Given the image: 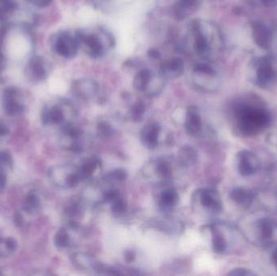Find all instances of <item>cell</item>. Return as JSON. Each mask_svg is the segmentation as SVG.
I'll list each match as a JSON object with an SVG mask.
<instances>
[{
  "label": "cell",
  "mask_w": 277,
  "mask_h": 276,
  "mask_svg": "<svg viewBox=\"0 0 277 276\" xmlns=\"http://www.w3.org/2000/svg\"><path fill=\"white\" fill-rule=\"evenodd\" d=\"M194 47L202 59L210 61L224 47V39L220 29L209 21H196L193 23Z\"/></svg>",
  "instance_id": "obj_1"
},
{
  "label": "cell",
  "mask_w": 277,
  "mask_h": 276,
  "mask_svg": "<svg viewBox=\"0 0 277 276\" xmlns=\"http://www.w3.org/2000/svg\"><path fill=\"white\" fill-rule=\"evenodd\" d=\"M235 115L239 120V128L242 134L251 136L260 131L270 122L268 112L263 108L241 104L235 109Z\"/></svg>",
  "instance_id": "obj_2"
},
{
  "label": "cell",
  "mask_w": 277,
  "mask_h": 276,
  "mask_svg": "<svg viewBox=\"0 0 277 276\" xmlns=\"http://www.w3.org/2000/svg\"><path fill=\"white\" fill-rule=\"evenodd\" d=\"M248 78L254 84L269 88L277 82V67L269 56H258L251 59L247 69Z\"/></svg>",
  "instance_id": "obj_3"
},
{
  "label": "cell",
  "mask_w": 277,
  "mask_h": 276,
  "mask_svg": "<svg viewBox=\"0 0 277 276\" xmlns=\"http://www.w3.org/2000/svg\"><path fill=\"white\" fill-rule=\"evenodd\" d=\"M193 80L195 85L204 91H214L220 86L218 71L208 62L200 63L194 67Z\"/></svg>",
  "instance_id": "obj_4"
},
{
  "label": "cell",
  "mask_w": 277,
  "mask_h": 276,
  "mask_svg": "<svg viewBox=\"0 0 277 276\" xmlns=\"http://www.w3.org/2000/svg\"><path fill=\"white\" fill-rule=\"evenodd\" d=\"M51 181L62 188H73L83 181L79 168L70 165H63L51 168L49 171Z\"/></svg>",
  "instance_id": "obj_5"
},
{
  "label": "cell",
  "mask_w": 277,
  "mask_h": 276,
  "mask_svg": "<svg viewBox=\"0 0 277 276\" xmlns=\"http://www.w3.org/2000/svg\"><path fill=\"white\" fill-rule=\"evenodd\" d=\"M145 174L150 180L157 183H166L173 176L171 165L165 159H157L145 167Z\"/></svg>",
  "instance_id": "obj_6"
},
{
  "label": "cell",
  "mask_w": 277,
  "mask_h": 276,
  "mask_svg": "<svg viewBox=\"0 0 277 276\" xmlns=\"http://www.w3.org/2000/svg\"><path fill=\"white\" fill-rule=\"evenodd\" d=\"M76 40L79 45H83L85 53L90 57L98 59L104 55L105 44L100 36L80 31L76 34Z\"/></svg>",
  "instance_id": "obj_7"
},
{
  "label": "cell",
  "mask_w": 277,
  "mask_h": 276,
  "mask_svg": "<svg viewBox=\"0 0 277 276\" xmlns=\"http://www.w3.org/2000/svg\"><path fill=\"white\" fill-rule=\"evenodd\" d=\"M251 33L253 40L261 49H269L272 45L274 30L266 23L254 21L251 24Z\"/></svg>",
  "instance_id": "obj_8"
},
{
  "label": "cell",
  "mask_w": 277,
  "mask_h": 276,
  "mask_svg": "<svg viewBox=\"0 0 277 276\" xmlns=\"http://www.w3.org/2000/svg\"><path fill=\"white\" fill-rule=\"evenodd\" d=\"M196 199H197V201L202 207L208 211L219 212L222 209V203L220 195L213 190H199L196 191Z\"/></svg>",
  "instance_id": "obj_9"
},
{
  "label": "cell",
  "mask_w": 277,
  "mask_h": 276,
  "mask_svg": "<svg viewBox=\"0 0 277 276\" xmlns=\"http://www.w3.org/2000/svg\"><path fill=\"white\" fill-rule=\"evenodd\" d=\"M259 160L254 153L249 151H242L238 155V167L240 174L251 176L259 169Z\"/></svg>",
  "instance_id": "obj_10"
},
{
  "label": "cell",
  "mask_w": 277,
  "mask_h": 276,
  "mask_svg": "<svg viewBox=\"0 0 277 276\" xmlns=\"http://www.w3.org/2000/svg\"><path fill=\"white\" fill-rule=\"evenodd\" d=\"M150 224L152 227H154L156 229L172 235L182 234L185 229L183 223L172 218L152 219Z\"/></svg>",
  "instance_id": "obj_11"
},
{
  "label": "cell",
  "mask_w": 277,
  "mask_h": 276,
  "mask_svg": "<svg viewBox=\"0 0 277 276\" xmlns=\"http://www.w3.org/2000/svg\"><path fill=\"white\" fill-rule=\"evenodd\" d=\"M160 71L164 78L177 79L183 73V60L176 57L164 60L161 62Z\"/></svg>",
  "instance_id": "obj_12"
},
{
  "label": "cell",
  "mask_w": 277,
  "mask_h": 276,
  "mask_svg": "<svg viewBox=\"0 0 277 276\" xmlns=\"http://www.w3.org/2000/svg\"><path fill=\"white\" fill-rule=\"evenodd\" d=\"M98 90L99 86L94 79H77L73 83L74 94L82 99H91L97 95Z\"/></svg>",
  "instance_id": "obj_13"
},
{
  "label": "cell",
  "mask_w": 277,
  "mask_h": 276,
  "mask_svg": "<svg viewBox=\"0 0 277 276\" xmlns=\"http://www.w3.org/2000/svg\"><path fill=\"white\" fill-rule=\"evenodd\" d=\"M161 127L157 122H150L144 126L140 134L141 142L148 149H155L158 145Z\"/></svg>",
  "instance_id": "obj_14"
},
{
  "label": "cell",
  "mask_w": 277,
  "mask_h": 276,
  "mask_svg": "<svg viewBox=\"0 0 277 276\" xmlns=\"http://www.w3.org/2000/svg\"><path fill=\"white\" fill-rule=\"evenodd\" d=\"M203 123L201 117L196 107L188 108L186 114L185 128L188 134L192 136H197L201 133Z\"/></svg>",
  "instance_id": "obj_15"
},
{
  "label": "cell",
  "mask_w": 277,
  "mask_h": 276,
  "mask_svg": "<svg viewBox=\"0 0 277 276\" xmlns=\"http://www.w3.org/2000/svg\"><path fill=\"white\" fill-rule=\"evenodd\" d=\"M179 200V195L173 188H168L161 194L158 205L161 211H170L177 206Z\"/></svg>",
  "instance_id": "obj_16"
},
{
  "label": "cell",
  "mask_w": 277,
  "mask_h": 276,
  "mask_svg": "<svg viewBox=\"0 0 277 276\" xmlns=\"http://www.w3.org/2000/svg\"><path fill=\"white\" fill-rule=\"evenodd\" d=\"M71 261L74 266L81 270H96L98 262L94 259V257L83 253H76L71 256Z\"/></svg>",
  "instance_id": "obj_17"
},
{
  "label": "cell",
  "mask_w": 277,
  "mask_h": 276,
  "mask_svg": "<svg viewBox=\"0 0 277 276\" xmlns=\"http://www.w3.org/2000/svg\"><path fill=\"white\" fill-rule=\"evenodd\" d=\"M78 45L77 40L69 36H63L58 42V51L65 57L72 58L77 52Z\"/></svg>",
  "instance_id": "obj_18"
},
{
  "label": "cell",
  "mask_w": 277,
  "mask_h": 276,
  "mask_svg": "<svg viewBox=\"0 0 277 276\" xmlns=\"http://www.w3.org/2000/svg\"><path fill=\"white\" fill-rule=\"evenodd\" d=\"M43 123L45 125L65 123V114L61 108L52 107L45 110L41 115Z\"/></svg>",
  "instance_id": "obj_19"
},
{
  "label": "cell",
  "mask_w": 277,
  "mask_h": 276,
  "mask_svg": "<svg viewBox=\"0 0 277 276\" xmlns=\"http://www.w3.org/2000/svg\"><path fill=\"white\" fill-rule=\"evenodd\" d=\"M231 199L240 205H250L252 203L255 195L252 191L245 188H235L230 193Z\"/></svg>",
  "instance_id": "obj_20"
},
{
  "label": "cell",
  "mask_w": 277,
  "mask_h": 276,
  "mask_svg": "<svg viewBox=\"0 0 277 276\" xmlns=\"http://www.w3.org/2000/svg\"><path fill=\"white\" fill-rule=\"evenodd\" d=\"M101 167V161L96 157H91L85 160L79 168L82 180L88 178Z\"/></svg>",
  "instance_id": "obj_21"
},
{
  "label": "cell",
  "mask_w": 277,
  "mask_h": 276,
  "mask_svg": "<svg viewBox=\"0 0 277 276\" xmlns=\"http://www.w3.org/2000/svg\"><path fill=\"white\" fill-rule=\"evenodd\" d=\"M197 6V0H179L174 9L175 17L179 20L186 18Z\"/></svg>",
  "instance_id": "obj_22"
},
{
  "label": "cell",
  "mask_w": 277,
  "mask_h": 276,
  "mask_svg": "<svg viewBox=\"0 0 277 276\" xmlns=\"http://www.w3.org/2000/svg\"><path fill=\"white\" fill-rule=\"evenodd\" d=\"M178 160L183 166H192L197 161V153L192 146H183L178 153Z\"/></svg>",
  "instance_id": "obj_23"
},
{
  "label": "cell",
  "mask_w": 277,
  "mask_h": 276,
  "mask_svg": "<svg viewBox=\"0 0 277 276\" xmlns=\"http://www.w3.org/2000/svg\"><path fill=\"white\" fill-rule=\"evenodd\" d=\"M152 72L149 70L144 69L138 71V73L135 75L134 81H133V86L134 89L141 93H145L149 86V82L151 80Z\"/></svg>",
  "instance_id": "obj_24"
},
{
  "label": "cell",
  "mask_w": 277,
  "mask_h": 276,
  "mask_svg": "<svg viewBox=\"0 0 277 276\" xmlns=\"http://www.w3.org/2000/svg\"><path fill=\"white\" fill-rule=\"evenodd\" d=\"M212 234V249L218 254H222L226 250V242L222 234L216 228V226H210Z\"/></svg>",
  "instance_id": "obj_25"
},
{
  "label": "cell",
  "mask_w": 277,
  "mask_h": 276,
  "mask_svg": "<svg viewBox=\"0 0 277 276\" xmlns=\"http://www.w3.org/2000/svg\"><path fill=\"white\" fill-rule=\"evenodd\" d=\"M28 50H29V44L25 37L17 36L11 41L10 52L13 56L16 57L24 56L27 53Z\"/></svg>",
  "instance_id": "obj_26"
},
{
  "label": "cell",
  "mask_w": 277,
  "mask_h": 276,
  "mask_svg": "<svg viewBox=\"0 0 277 276\" xmlns=\"http://www.w3.org/2000/svg\"><path fill=\"white\" fill-rule=\"evenodd\" d=\"M17 243L13 238H0V257H7L17 250Z\"/></svg>",
  "instance_id": "obj_27"
},
{
  "label": "cell",
  "mask_w": 277,
  "mask_h": 276,
  "mask_svg": "<svg viewBox=\"0 0 277 276\" xmlns=\"http://www.w3.org/2000/svg\"><path fill=\"white\" fill-rule=\"evenodd\" d=\"M40 207V200L37 195L33 193L29 194L25 198V201L23 203V209L26 211L27 213H34Z\"/></svg>",
  "instance_id": "obj_28"
},
{
  "label": "cell",
  "mask_w": 277,
  "mask_h": 276,
  "mask_svg": "<svg viewBox=\"0 0 277 276\" xmlns=\"http://www.w3.org/2000/svg\"><path fill=\"white\" fill-rule=\"evenodd\" d=\"M145 110H146V107L145 103L142 102H137L129 110V118L133 122H140L145 115Z\"/></svg>",
  "instance_id": "obj_29"
},
{
  "label": "cell",
  "mask_w": 277,
  "mask_h": 276,
  "mask_svg": "<svg viewBox=\"0 0 277 276\" xmlns=\"http://www.w3.org/2000/svg\"><path fill=\"white\" fill-rule=\"evenodd\" d=\"M54 242H55V246L59 248V249H64V248L68 247L70 244H71V238H70L69 234L67 233V229L64 227L60 228L55 234Z\"/></svg>",
  "instance_id": "obj_30"
},
{
  "label": "cell",
  "mask_w": 277,
  "mask_h": 276,
  "mask_svg": "<svg viewBox=\"0 0 277 276\" xmlns=\"http://www.w3.org/2000/svg\"><path fill=\"white\" fill-rule=\"evenodd\" d=\"M127 177L126 171L123 169H116L111 171L105 176L104 179L109 182H122Z\"/></svg>",
  "instance_id": "obj_31"
},
{
  "label": "cell",
  "mask_w": 277,
  "mask_h": 276,
  "mask_svg": "<svg viewBox=\"0 0 277 276\" xmlns=\"http://www.w3.org/2000/svg\"><path fill=\"white\" fill-rule=\"evenodd\" d=\"M259 230L263 239H269L272 236L273 224L268 219H262L259 220Z\"/></svg>",
  "instance_id": "obj_32"
},
{
  "label": "cell",
  "mask_w": 277,
  "mask_h": 276,
  "mask_svg": "<svg viewBox=\"0 0 277 276\" xmlns=\"http://www.w3.org/2000/svg\"><path fill=\"white\" fill-rule=\"evenodd\" d=\"M97 133L101 138L107 139L113 134L112 127L108 122H101L97 127Z\"/></svg>",
  "instance_id": "obj_33"
},
{
  "label": "cell",
  "mask_w": 277,
  "mask_h": 276,
  "mask_svg": "<svg viewBox=\"0 0 277 276\" xmlns=\"http://www.w3.org/2000/svg\"><path fill=\"white\" fill-rule=\"evenodd\" d=\"M126 210V203L120 196L111 203V211L116 215L124 213Z\"/></svg>",
  "instance_id": "obj_34"
},
{
  "label": "cell",
  "mask_w": 277,
  "mask_h": 276,
  "mask_svg": "<svg viewBox=\"0 0 277 276\" xmlns=\"http://www.w3.org/2000/svg\"><path fill=\"white\" fill-rule=\"evenodd\" d=\"M120 196L119 191L118 190L111 189L106 191L103 195V199L106 203H112L115 199H118Z\"/></svg>",
  "instance_id": "obj_35"
},
{
  "label": "cell",
  "mask_w": 277,
  "mask_h": 276,
  "mask_svg": "<svg viewBox=\"0 0 277 276\" xmlns=\"http://www.w3.org/2000/svg\"><path fill=\"white\" fill-rule=\"evenodd\" d=\"M13 164V159L11 155L7 152H0V166L1 165H9Z\"/></svg>",
  "instance_id": "obj_36"
},
{
  "label": "cell",
  "mask_w": 277,
  "mask_h": 276,
  "mask_svg": "<svg viewBox=\"0 0 277 276\" xmlns=\"http://www.w3.org/2000/svg\"><path fill=\"white\" fill-rule=\"evenodd\" d=\"M254 273L252 271H251L250 270H247V269H245V268H237V269H234V270H231L229 273H228V275H236V276H248V275H253Z\"/></svg>",
  "instance_id": "obj_37"
},
{
  "label": "cell",
  "mask_w": 277,
  "mask_h": 276,
  "mask_svg": "<svg viewBox=\"0 0 277 276\" xmlns=\"http://www.w3.org/2000/svg\"><path fill=\"white\" fill-rule=\"evenodd\" d=\"M124 258L126 262H133L135 258V253L133 250H127L125 252Z\"/></svg>",
  "instance_id": "obj_38"
},
{
  "label": "cell",
  "mask_w": 277,
  "mask_h": 276,
  "mask_svg": "<svg viewBox=\"0 0 277 276\" xmlns=\"http://www.w3.org/2000/svg\"><path fill=\"white\" fill-rule=\"evenodd\" d=\"M260 2L267 8H274L277 5V0H260Z\"/></svg>",
  "instance_id": "obj_39"
},
{
  "label": "cell",
  "mask_w": 277,
  "mask_h": 276,
  "mask_svg": "<svg viewBox=\"0 0 277 276\" xmlns=\"http://www.w3.org/2000/svg\"><path fill=\"white\" fill-rule=\"evenodd\" d=\"M7 177L4 171L0 168V189H3L6 185Z\"/></svg>",
  "instance_id": "obj_40"
},
{
  "label": "cell",
  "mask_w": 277,
  "mask_h": 276,
  "mask_svg": "<svg viewBox=\"0 0 277 276\" xmlns=\"http://www.w3.org/2000/svg\"><path fill=\"white\" fill-rule=\"evenodd\" d=\"M15 222L17 223V225L21 227L24 224V219H23L22 215L20 212H17L15 215Z\"/></svg>",
  "instance_id": "obj_41"
},
{
  "label": "cell",
  "mask_w": 277,
  "mask_h": 276,
  "mask_svg": "<svg viewBox=\"0 0 277 276\" xmlns=\"http://www.w3.org/2000/svg\"><path fill=\"white\" fill-rule=\"evenodd\" d=\"M149 55L153 59H159L161 57V54H160L159 51L155 48H153L149 51Z\"/></svg>",
  "instance_id": "obj_42"
},
{
  "label": "cell",
  "mask_w": 277,
  "mask_h": 276,
  "mask_svg": "<svg viewBox=\"0 0 277 276\" xmlns=\"http://www.w3.org/2000/svg\"><path fill=\"white\" fill-rule=\"evenodd\" d=\"M9 133V128L4 124H0V136H4Z\"/></svg>",
  "instance_id": "obj_43"
},
{
  "label": "cell",
  "mask_w": 277,
  "mask_h": 276,
  "mask_svg": "<svg viewBox=\"0 0 277 276\" xmlns=\"http://www.w3.org/2000/svg\"><path fill=\"white\" fill-rule=\"evenodd\" d=\"M272 261H273V262H274V264H275V266H276V267H277V249L276 250H275V251L273 252Z\"/></svg>",
  "instance_id": "obj_44"
},
{
  "label": "cell",
  "mask_w": 277,
  "mask_h": 276,
  "mask_svg": "<svg viewBox=\"0 0 277 276\" xmlns=\"http://www.w3.org/2000/svg\"><path fill=\"white\" fill-rule=\"evenodd\" d=\"M212 1H221V0H212Z\"/></svg>",
  "instance_id": "obj_45"
}]
</instances>
